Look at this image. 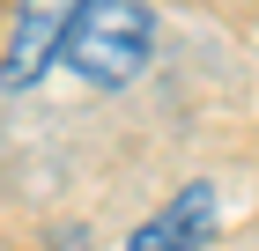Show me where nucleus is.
Wrapping results in <instances>:
<instances>
[{
  "label": "nucleus",
  "mask_w": 259,
  "mask_h": 251,
  "mask_svg": "<svg viewBox=\"0 0 259 251\" xmlns=\"http://www.w3.org/2000/svg\"><path fill=\"white\" fill-rule=\"evenodd\" d=\"M60 251H81V244H74V236H67V244H60Z\"/></svg>",
  "instance_id": "20e7f679"
},
{
  "label": "nucleus",
  "mask_w": 259,
  "mask_h": 251,
  "mask_svg": "<svg viewBox=\"0 0 259 251\" xmlns=\"http://www.w3.org/2000/svg\"><path fill=\"white\" fill-rule=\"evenodd\" d=\"M148 52H156V15L141 0H81L74 22H67V44H60V59L97 89L134 81L148 67Z\"/></svg>",
  "instance_id": "f257e3e1"
},
{
  "label": "nucleus",
  "mask_w": 259,
  "mask_h": 251,
  "mask_svg": "<svg viewBox=\"0 0 259 251\" xmlns=\"http://www.w3.org/2000/svg\"><path fill=\"white\" fill-rule=\"evenodd\" d=\"M215 214H222L215 185H185V192L170 199V207H156V214H148V222H141V229L126 236L119 251H207Z\"/></svg>",
  "instance_id": "7ed1b4c3"
},
{
  "label": "nucleus",
  "mask_w": 259,
  "mask_h": 251,
  "mask_svg": "<svg viewBox=\"0 0 259 251\" xmlns=\"http://www.w3.org/2000/svg\"><path fill=\"white\" fill-rule=\"evenodd\" d=\"M81 0H15V37L0 52V89H30L45 67H60L67 22H74Z\"/></svg>",
  "instance_id": "f03ea898"
}]
</instances>
